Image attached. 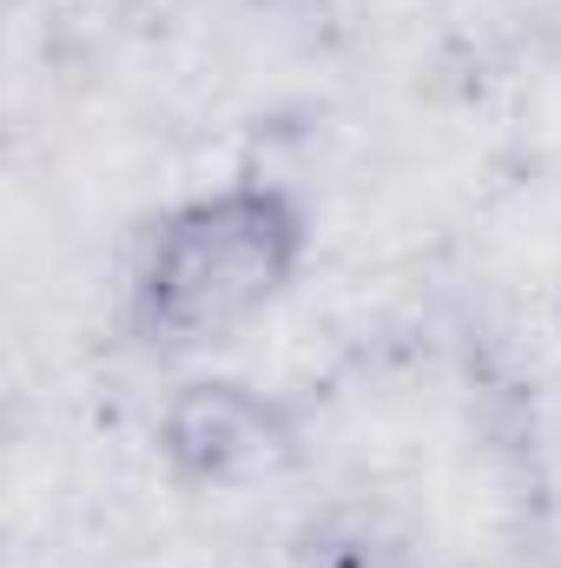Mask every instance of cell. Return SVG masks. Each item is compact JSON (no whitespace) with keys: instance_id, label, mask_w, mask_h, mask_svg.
I'll return each instance as SVG.
<instances>
[{"instance_id":"cell-1","label":"cell","mask_w":561,"mask_h":568,"mask_svg":"<svg viewBox=\"0 0 561 568\" xmlns=\"http://www.w3.org/2000/svg\"><path fill=\"white\" fill-rule=\"evenodd\" d=\"M310 265V205L265 172H238L159 205L133 232L120 331L140 357L178 364L238 344Z\"/></svg>"},{"instance_id":"cell-2","label":"cell","mask_w":561,"mask_h":568,"mask_svg":"<svg viewBox=\"0 0 561 568\" xmlns=\"http://www.w3.org/2000/svg\"><path fill=\"white\" fill-rule=\"evenodd\" d=\"M159 456L185 489H245L297 456V429L284 404L238 377H192L159 410Z\"/></svg>"},{"instance_id":"cell-3","label":"cell","mask_w":561,"mask_h":568,"mask_svg":"<svg viewBox=\"0 0 561 568\" xmlns=\"http://www.w3.org/2000/svg\"><path fill=\"white\" fill-rule=\"evenodd\" d=\"M278 568H429L410 529H397L377 509L357 503H330L317 516H304L284 536Z\"/></svg>"}]
</instances>
